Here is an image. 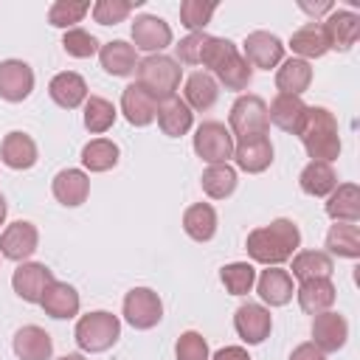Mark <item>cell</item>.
<instances>
[{
	"label": "cell",
	"instance_id": "obj_10",
	"mask_svg": "<svg viewBox=\"0 0 360 360\" xmlns=\"http://www.w3.org/2000/svg\"><path fill=\"white\" fill-rule=\"evenodd\" d=\"M233 329L248 346H259V343L267 340V335L273 329V315H270V309L264 304L245 301L233 312Z\"/></svg>",
	"mask_w": 360,
	"mask_h": 360
},
{
	"label": "cell",
	"instance_id": "obj_48",
	"mask_svg": "<svg viewBox=\"0 0 360 360\" xmlns=\"http://www.w3.org/2000/svg\"><path fill=\"white\" fill-rule=\"evenodd\" d=\"M290 360H326V354H323L312 340H307V343H298V346L290 352Z\"/></svg>",
	"mask_w": 360,
	"mask_h": 360
},
{
	"label": "cell",
	"instance_id": "obj_29",
	"mask_svg": "<svg viewBox=\"0 0 360 360\" xmlns=\"http://www.w3.org/2000/svg\"><path fill=\"white\" fill-rule=\"evenodd\" d=\"M155 118H158L160 132L169 135V138H180V135H186V132L194 127V112H191L188 104H186L183 98H177V96L160 101Z\"/></svg>",
	"mask_w": 360,
	"mask_h": 360
},
{
	"label": "cell",
	"instance_id": "obj_41",
	"mask_svg": "<svg viewBox=\"0 0 360 360\" xmlns=\"http://www.w3.org/2000/svg\"><path fill=\"white\" fill-rule=\"evenodd\" d=\"M87 11H90V3H82V0H56L48 8V22L53 28L70 31V28H76V22L84 20Z\"/></svg>",
	"mask_w": 360,
	"mask_h": 360
},
{
	"label": "cell",
	"instance_id": "obj_42",
	"mask_svg": "<svg viewBox=\"0 0 360 360\" xmlns=\"http://www.w3.org/2000/svg\"><path fill=\"white\" fill-rule=\"evenodd\" d=\"M135 6H141V0H135V3H129V0H96L90 6V14L98 25H118L132 14Z\"/></svg>",
	"mask_w": 360,
	"mask_h": 360
},
{
	"label": "cell",
	"instance_id": "obj_45",
	"mask_svg": "<svg viewBox=\"0 0 360 360\" xmlns=\"http://www.w3.org/2000/svg\"><path fill=\"white\" fill-rule=\"evenodd\" d=\"M214 11H217V3L183 0V3H180V22L188 28V34H194V31H205V25L211 22Z\"/></svg>",
	"mask_w": 360,
	"mask_h": 360
},
{
	"label": "cell",
	"instance_id": "obj_25",
	"mask_svg": "<svg viewBox=\"0 0 360 360\" xmlns=\"http://www.w3.org/2000/svg\"><path fill=\"white\" fill-rule=\"evenodd\" d=\"M98 62H101L104 73L121 79V76L135 73V68H138L141 59H138V51L127 39H110V42H104L98 48Z\"/></svg>",
	"mask_w": 360,
	"mask_h": 360
},
{
	"label": "cell",
	"instance_id": "obj_3",
	"mask_svg": "<svg viewBox=\"0 0 360 360\" xmlns=\"http://www.w3.org/2000/svg\"><path fill=\"white\" fill-rule=\"evenodd\" d=\"M135 76H138V84L146 93H152L158 101H166V98H174L177 96L183 70H180L177 59H172L166 53H152V56H146V59L138 62Z\"/></svg>",
	"mask_w": 360,
	"mask_h": 360
},
{
	"label": "cell",
	"instance_id": "obj_14",
	"mask_svg": "<svg viewBox=\"0 0 360 360\" xmlns=\"http://www.w3.org/2000/svg\"><path fill=\"white\" fill-rule=\"evenodd\" d=\"M34 90V70L22 59H3L0 62V98L3 101H25Z\"/></svg>",
	"mask_w": 360,
	"mask_h": 360
},
{
	"label": "cell",
	"instance_id": "obj_18",
	"mask_svg": "<svg viewBox=\"0 0 360 360\" xmlns=\"http://www.w3.org/2000/svg\"><path fill=\"white\" fill-rule=\"evenodd\" d=\"M39 307H42L45 315H51L53 321H70V318L79 315L82 298H79V292H76L73 284H68V281H56V278H53V281L48 284V290H45Z\"/></svg>",
	"mask_w": 360,
	"mask_h": 360
},
{
	"label": "cell",
	"instance_id": "obj_44",
	"mask_svg": "<svg viewBox=\"0 0 360 360\" xmlns=\"http://www.w3.org/2000/svg\"><path fill=\"white\" fill-rule=\"evenodd\" d=\"M62 48H65V53L68 56H73V59H90V56H96L98 53V39L90 34V31H84V28H70V31H65V37H62Z\"/></svg>",
	"mask_w": 360,
	"mask_h": 360
},
{
	"label": "cell",
	"instance_id": "obj_31",
	"mask_svg": "<svg viewBox=\"0 0 360 360\" xmlns=\"http://www.w3.org/2000/svg\"><path fill=\"white\" fill-rule=\"evenodd\" d=\"M290 48H292V56H298L304 62L326 56L329 53V42H326V34H323L321 22H307L298 31H292Z\"/></svg>",
	"mask_w": 360,
	"mask_h": 360
},
{
	"label": "cell",
	"instance_id": "obj_36",
	"mask_svg": "<svg viewBox=\"0 0 360 360\" xmlns=\"http://www.w3.org/2000/svg\"><path fill=\"white\" fill-rule=\"evenodd\" d=\"M236 183H239V174L231 163H211L202 177H200V186L202 191L211 197V200H225L236 191Z\"/></svg>",
	"mask_w": 360,
	"mask_h": 360
},
{
	"label": "cell",
	"instance_id": "obj_30",
	"mask_svg": "<svg viewBox=\"0 0 360 360\" xmlns=\"http://www.w3.org/2000/svg\"><path fill=\"white\" fill-rule=\"evenodd\" d=\"M326 217L335 222H357L360 219V188L357 183H338L326 197Z\"/></svg>",
	"mask_w": 360,
	"mask_h": 360
},
{
	"label": "cell",
	"instance_id": "obj_7",
	"mask_svg": "<svg viewBox=\"0 0 360 360\" xmlns=\"http://www.w3.org/2000/svg\"><path fill=\"white\" fill-rule=\"evenodd\" d=\"M163 318V301L152 287H132L124 295V321L132 329H152Z\"/></svg>",
	"mask_w": 360,
	"mask_h": 360
},
{
	"label": "cell",
	"instance_id": "obj_11",
	"mask_svg": "<svg viewBox=\"0 0 360 360\" xmlns=\"http://www.w3.org/2000/svg\"><path fill=\"white\" fill-rule=\"evenodd\" d=\"M242 51L245 62L259 70H270L284 62V42L270 31H250L242 42Z\"/></svg>",
	"mask_w": 360,
	"mask_h": 360
},
{
	"label": "cell",
	"instance_id": "obj_23",
	"mask_svg": "<svg viewBox=\"0 0 360 360\" xmlns=\"http://www.w3.org/2000/svg\"><path fill=\"white\" fill-rule=\"evenodd\" d=\"M11 349L20 360H51L53 354V340L51 335L37 326V323H28V326H20L14 332V340H11Z\"/></svg>",
	"mask_w": 360,
	"mask_h": 360
},
{
	"label": "cell",
	"instance_id": "obj_49",
	"mask_svg": "<svg viewBox=\"0 0 360 360\" xmlns=\"http://www.w3.org/2000/svg\"><path fill=\"white\" fill-rule=\"evenodd\" d=\"M211 360H253V357L248 354L245 346H222L219 352L211 354Z\"/></svg>",
	"mask_w": 360,
	"mask_h": 360
},
{
	"label": "cell",
	"instance_id": "obj_27",
	"mask_svg": "<svg viewBox=\"0 0 360 360\" xmlns=\"http://www.w3.org/2000/svg\"><path fill=\"white\" fill-rule=\"evenodd\" d=\"M219 98V84L217 79L208 73V70H197L186 79V87H183V101L188 104V110L194 112H205L217 104Z\"/></svg>",
	"mask_w": 360,
	"mask_h": 360
},
{
	"label": "cell",
	"instance_id": "obj_9",
	"mask_svg": "<svg viewBox=\"0 0 360 360\" xmlns=\"http://www.w3.org/2000/svg\"><path fill=\"white\" fill-rule=\"evenodd\" d=\"M39 248V231L28 219H17L3 228L0 233V256L11 262H28Z\"/></svg>",
	"mask_w": 360,
	"mask_h": 360
},
{
	"label": "cell",
	"instance_id": "obj_35",
	"mask_svg": "<svg viewBox=\"0 0 360 360\" xmlns=\"http://www.w3.org/2000/svg\"><path fill=\"white\" fill-rule=\"evenodd\" d=\"M292 278L298 281H309V278H329L335 270V262L326 250H298L292 256V267H290Z\"/></svg>",
	"mask_w": 360,
	"mask_h": 360
},
{
	"label": "cell",
	"instance_id": "obj_6",
	"mask_svg": "<svg viewBox=\"0 0 360 360\" xmlns=\"http://www.w3.org/2000/svg\"><path fill=\"white\" fill-rule=\"evenodd\" d=\"M194 152L208 166L211 163H228L233 155V135L222 121H202L194 129Z\"/></svg>",
	"mask_w": 360,
	"mask_h": 360
},
{
	"label": "cell",
	"instance_id": "obj_20",
	"mask_svg": "<svg viewBox=\"0 0 360 360\" xmlns=\"http://www.w3.org/2000/svg\"><path fill=\"white\" fill-rule=\"evenodd\" d=\"M39 152H37V141L28 135V132H20V129H11L3 143H0V160L14 169V172H25L37 163Z\"/></svg>",
	"mask_w": 360,
	"mask_h": 360
},
{
	"label": "cell",
	"instance_id": "obj_24",
	"mask_svg": "<svg viewBox=\"0 0 360 360\" xmlns=\"http://www.w3.org/2000/svg\"><path fill=\"white\" fill-rule=\"evenodd\" d=\"M307 107H309V104H304L301 96H284V93H278V96L270 101V107H267V118H270V124H276L281 132L298 135V129H301V124H304V115H307Z\"/></svg>",
	"mask_w": 360,
	"mask_h": 360
},
{
	"label": "cell",
	"instance_id": "obj_38",
	"mask_svg": "<svg viewBox=\"0 0 360 360\" xmlns=\"http://www.w3.org/2000/svg\"><path fill=\"white\" fill-rule=\"evenodd\" d=\"M115 118H118V110H115V104L110 98L87 96V101H84V127H87V132L104 135L107 129H112Z\"/></svg>",
	"mask_w": 360,
	"mask_h": 360
},
{
	"label": "cell",
	"instance_id": "obj_37",
	"mask_svg": "<svg viewBox=\"0 0 360 360\" xmlns=\"http://www.w3.org/2000/svg\"><path fill=\"white\" fill-rule=\"evenodd\" d=\"M118 143L110 138H93L90 143L82 146V166L93 174L98 172H110L118 163Z\"/></svg>",
	"mask_w": 360,
	"mask_h": 360
},
{
	"label": "cell",
	"instance_id": "obj_8",
	"mask_svg": "<svg viewBox=\"0 0 360 360\" xmlns=\"http://www.w3.org/2000/svg\"><path fill=\"white\" fill-rule=\"evenodd\" d=\"M129 34H132V48L143 51L146 56L163 53L172 45V25L158 14H138Z\"/></svg>",
	"mask_w": 360,
	"mask_h": 360
},
{
	"label": "cell",
	"instance_id": "obj_13",
	"mask_svg": "<svg viewBox=\"0 0 360 360\" xmlns=\"http://www.w3.org/2000/svg\"><path fill=\"white\" fill-rule=\"evenodd\" d=\"M321 28L326 34L329 51H349L360 39V14L349 8H332L321 22Z\"/></svg>",
	"mask_w": 360,
	"mask_h": 360
},
{
	"label": "cell",
	"instance_id": "obj_33",
	"mask_svg": "<svg viewBox=\"0 0 360 360\" xmlns=\"http://www.w3.org/2000/svg\"><path fill=\"white\" fill-rule=\"evenodd\" d=\"M183 231L194 242H211L217 233V211L211 202H194L183 211Z\"/></svg>",
	"mask_w": 360,
	"mask_h": 360
},
{
	"label": "cell",
	"instance_id": "obj_21",
	"mask_svg": "<svg viewBox=\"0 0 360 360\" xmlns=\"http://www.w3.org/2000/svg\"><path fill=\"white\" fill-rule=\"evenodd\" d=\"M51 191H53L56 202H62L65 208H76L90 194V177L84 169H62V172H56Z\"/></svg>",
	"mask_w": 360,
	"mask_h": 360
},
{
	"label": "cell",
	"instance_id": "obj_15",
	"mask_svg": "<svg viewBox=\"0 0 360 360\" xmlns=\"http://www.w3.org/2000/svg\"><path fill=\"white\" fill-rule=\"evenodd\" d=\"M231 158H233V163H236L239 172L262 174L273 163V143H270L267 135L242 138V141H233V155Z\"/></svg>",
	"mask_w": 360,
	"mask_h": 360
},
{
	"label": "cell",
	"instance_id": "obj_32",
	"mask_svg": "<svg viewBox=\"0 0 360 360\" xmlns=\"http://www.w3.org/2000/svg\"><path fill=\"white\" fill-rule=\"evenodd\" d=\"M298 186L304 194L309 197H329L338 186V174L332 169V163H321V160H309L301 174H298Z\"/></svg>",
	"mask_w": 360,
	"mask_h": 360
},
{
	"label": "cell",
	"instance_id": "obj_22",
	"mask_svg": "<svg viewBox=\"0 0 360 360\" xmlns=\"http://www.w3.org/2000/svg\"><path fill=\"white\" fill-rule=\"evenodd\" d=\"M256 292L267 307H284L290 304L295 287H292V276L281 267H264L256 276Z\"/></svg>",
	"mask_w": 360,
	"mask_h": 360
},
{
	"label": "cell",
	"instance_id": "obj_39",
	"mask_svg": "<svg viewBox=\"0 0 360 360\" xmlns=\"http://www.w3.org/2000/svg\"><path fill=\"white\" fill-rule=\"evenodd\" d=\"M219 278L231 295H248L256 284V267L250 262H231L219 270Z\"/></svg>",
	"mask_w": 360,
	"mask_h": 360
},
{
	"label": "cell",
	"instance_id": "obj_26",
	"mask_svg": "<svg viewBox=\"0 0 360 360\" xmlns=\"http://www.w3.org/2000/svg\"><path fill=\"white\" fill-rule=\"evenodd\" d=\"M295 295H298V307L307 315H321V312L332 309V304L338 298V290H335L332 278H309V281L298 284Z\"/></svg>",
	"mask_w": 360,
	"mask_h": 360
},
{
	"label": "cell",
	"instance_id": "obj_12",
	"mask_svg": "<svg viewBox=\"0 0 360 360\" xmlns=\"http://www.w3.org/2000/svg\"><path fill=\"white\" fill-rule=\"evenodd\" d=\"M51 281H53V270L42 262H22L11 273V290L28 304H39Z\"/></svg>",
	"mask_w": 360,
	"mask_h": 360
},
{
	"label": "cell",
	"instance_id": "obj_2",
	"mask_svg": "<svg viewBox=\"0 0 360 360\" xmlns=\"http://www.w3.org/2000/svg\"><path fill=\"white\" fill-rule=\"evenodd\" d=\"M298 138L307 149V155L312 160H321V163H332L338 160L340 155V129H338V118L332 110L326 107H307V115H304V124L298 129Z\"/></svg>",
	"mask_w": 360,
	"mask_h": 360
},
{
	"label": "cell",
	"instance_id": "obj_19",
	"mask_svg": "<svg viewBox=\"0 0 360 360\" xmlns=\"http://www.w3.org/2000/svg\"><path fill=\"white\" fill-rule=\"evenodd\" d=\"M48 96L62 110H76L87 101V82L76 70H62L48 82Z\"/></svg>",
	"mask_w": 360,
	"mask_h": 360
},
{
	"label": "cell",
	"instance_id": "obj_43",
	"mask_svg": "<svg viewBox=\"0 0 360 360\" xmlns=\"http://www.w3.org/2000/svg\"><path fill=\"white\" fill-rule=\"evenodd\" d=\"M239 51H236V45L228 39V37H208V42L202 45V56H200V65L202 68H208L211 70V76L231 59V56H236Z\"/></svg>",
	"mask_w": 360,
	"mask_h": 360
},
{
	"label": "cell",
	"instance_id": "obj_1",
	"mask_svg": "<svg viewBox=\"0 0 360 360\" xmlns=\"http://www.w3.org/2000/svg\"><path fill=\"white\" fill-rule=\"evenodd\" d=\"M245 248H248V256L264 267H278L284 262H290L298 248H301V231L292 219H273L267 225H259L248 233L245 239Z\"/></svg>",
	"mask_w": 360,
	"mask_h": 360
},
{
	"label": "cell",
	"instance_id": "obj_50",
	"mask_svg": "<svg viewBox=\"0 0 360 360\" xmlns=\"http://www.w3.org/2000/svg\"><path fill=\"white\" fill-rule=\"evenodd\" d=\"M298 8H301V11H307L309 17H321V14H329L335 6H332V0H323V3H304V0H301V3H298Z\"/></svg>",
	"mask_w": 360,
	"mask_h": 360
},
{
	"label": "cell",
	"instance_id": "obj_4",
	"mask_svg": "<svg viewBox=\"0 0 360 360\" xmlns=\"http://www.w3.org/2000/svg\"><path fill=\"white\" fill-rule=\"evenodd\" d=\"M73 338H76V346L87 354H98V352H107L110 346L118 343L121 338V321L118 315L107 312V309H96V312H87L76 321V329H73Z\"/></svg>",
	"mask_w": 360,
	"mask_h": 360
},
{
	"label": "cell",
	"instance_id": "obj_28",
	"mask_svg": "<svg viewBox=\"0 0 360 360\" xmlns=\"http://www.w3.org/2000/svg\"><path fill=\"white\" fill-rule=\"evenodd\" d=\"M312 84V65L298 59V56H290L284 59L278 68H276V87L278 93L284 96H301L307 93Z\"/></svg>",
	"mask_w": 360,
	"mask_h": 360
},
{
	"label": "cell",
	"instance_id": "obj_16",
	"mask_svg": "<svg viewBox=\"0 0 360 360\" xmlns=\"http://www.w3.org/2000/svg\"><path fill=\"white\" fill-rule=\"evenodd\" d=\"M346 340H349V321L340 312L326 309V312L315 315V321H312V343L323 354L340 352L346 346Z\"/></svg>",
	"mask_w": 360,
	"mask_h": 360
},
{
	"label": "cell",
	"instance_id": "obj_40",
	"mask_svg": "<svg viewBox=\"0 0 360 360\" xmlns=\"http://www.w3.org/2000/svg\"><path fill=\"white\" fill-rule=\"evenodd\" d=\"M214 76H217V84H222L225 90H245V87L253 82V68L245 62L242 53H236V56H231Z\"/></svg>",
	"mask_w": 360,
	"mask_h": 360
},
{
	"label": "cell",
	"instance_id": "obj_34",
	"mask_svg": "<svg viewBox=\"0 0 360 360\" xmlns=\"http://www.w3.org/2000/svg\"><path fill=\"white\" fill-rule=\"evenodd\" d=\"M326 253L338 259H360V228L357 222H335L326 233Z\"/></svg>",
	"mask_w": 360,
	"mask_h": 360
},
{
	"label": "cell",
	"instance_id": "obj_51",
	"mask_svg": "<svg viewBox=\"0 0 360 360\" xmlns=\"http://www.w3.org/2000/svg\"><path fill=\"white\" fill-rule=\"evenodd\" d=\"M59 360H87V357H84L82 352H70V354H62Z\"/></svg>",
	"mask_w": 360,
	"mask_h": 360
},
{
	"label": "cell",
	"instance_id": "obj_52",
	"mask_svg": "<svg viewBox=\"0 0 360 360\" xmlns=\"http://www.w3.org/2000/svg\"><path fill=\"white\" fill-rule=\"evenodd\" d=\"M6 211H8V205H6V197L0 194V225L6 222Z\"/></svg>",
	"mask_w": 360,
	"mask_h": 360
},
{
	"label": "cell",
	"instance_id": "obj_5",
	"mask_svg": "<svg viewBox=\"0 0 360 360\" xmlns=\"http://www.w3.org/2000/svg\"><path fill=\"white\" fill-rule=\"evenodd\" d=\"M228 129L236 141L242 138H256V135H267L270 129V118H267V101L262 96L245 93L231 104L228 112Z\"/></svg>",
	"mask_w": 360,
	"mask_h": 360
},
{
	"label": "cell",
	"instance_id": "obj_46",
	"mask_svg": "<svg viewBox=\"0 0 360 360\" xmlns=\"http://www.w3.org/2000/svg\"><path fill=\"white\" fill-rule=\"evenodd\" d=\"M174 357H177V360H211L208 340H205L200 332L188 329V332H183V335L177 338V343H174Z\"/></svg>",
	"mask_w": 360,
	"mask_h": 360
},
{
	"label": "cell",
	"instance_id": "obj_17",
	"mask_svg": "<svg viewBox=\"0 0 360 360\" xmlns=\"http://www.w3.org/2000/svg\"><path fill=\"white\" fill-rule=\"evenodd\" d=\"M158 107H160V101L152 93H146L138 82L127 84L121 93V112L132 127H149L158 115Z\"/></svg>",
	"mask_w": 360,
	"mask_h": 360
},
{
	"label": "cell",
	"instance_id": "obj_47",
	"mask_svg": "<svg viewBox=\"0 0 360 360\" xmlns=\"http://www.w3.org/2000/svg\"><path fill=\"white\" fill-rule=\"evenodd\" d=\"M208 42V34L205 31H194L188 37H183L177 45H174V53H177V65H200V56H202V45Z\"/></svg>",
	"mask_w": 360,
	"mask_h": 360
}]
</instances>
